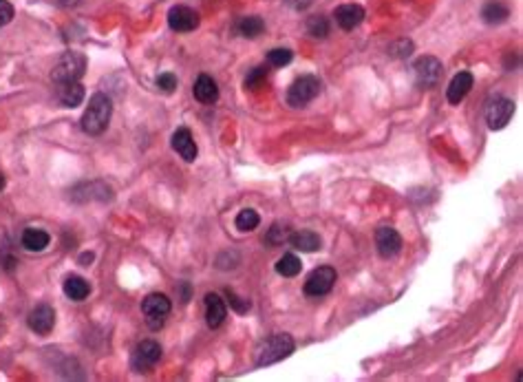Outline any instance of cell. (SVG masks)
Returning <instances> with one entry per match:
<instances>
[{
    "label": "cell",
    "instance_id": "5bb4252c",
    "mask_svg": "<svg viewBox=\"0 0 523 382\" xmlns=\"http://www.w3.org/2000/svg\"><path fill=\"white\" fill-rule=\"evenodd\" d=\"M334 18H336L340 29L351 31V29H356L360 22L364 20V9L360 5H340L334 11Z\"/></svg>",
    "mask_w": 523,
    "mask_h": 382
},
{
    "label": "cell",
    "instance_id": "6da1fadb",
    "mask_svg": "<svg viewBox=\"0 0 523 382\" xmlns=\"http://www.w3.org/2000/svg\"><path fill=\"white\" fill-rule=\"evenodd\" d=\"M113 115V102L104 93H95L82 115V130L87 135H102Z\"/></svg>",
    "mask_w": 523,
    "mask_h": 382
},
{
    "label": "cell",
    "instance_id": "e575fe53",
    "mask_svg": "<svg viewBox=\"0 0 523 382\" xmlns=\"http://www.w3.org/2000/svg\"><path fill=\"white\" fill-rule=\"evenodd\" d=\"M80 3V0H60V5L62 7H76Z\"/></svg>",
    "mask_w": 523,
    "mask_h": 382
},
{
    "label": "cell",
    "instance_id": "cb8c5ba5",
    "mask_svg": "<svg viewBox=\"0 0 523 382\" xmlns=\"http://www.w3.org/2000/svg\"><path fill=\"white\" fill-rule=\"evenodd\" d=\"M259 223H261L259 212H257V210H252V208L241 210V212L237 214V221H234L237 230H241V232H252V230H257V225H259Z\"/></svg>",
    "mask_w": 523,
    "mask_h": 382
},
{
    "label": "cell",
    "instance_id": "ba28073f",
    "mask_svg": "<svg viewBox=\"0 0 523 382\" xmlns=\"http://www.w3.org/2000/svg\"><path fill=\"white\" fill-rule=\"evenodd\" d=\"M513 115H515V102L504 98V95H497L495 100H490L488 109H486V122H488L492 130H501Z\"/></svg>",
    "mask_w": 523,
    "mask_h": 382
},
{
    "label": "cell",
    "instance_id": "52a82bcc",
    "mask_svg": "<svg viewBox=\"0 0 523 382\" xmlns=\"http://www.w3.org/2000/svg\"><path fill=\"white\" fill-rule=\"evenodd\" d=\"M334 283H336V270L334 268H329V266L316 268L305 281V294L311 296V298L325 296V294L332 292Z\"/></svg>",
    "mask_w": 523,
    "mask_h": 382
},
{
    "label": "cell",
    "instance_id": "2e32d148",
    "mask_svg": "<svg viewBox=\"0 0 523 382\" xmlns=\"http://www.w3.org/2000/svg\"><path fill=\"white\" fill-rule=\"evenodd\" d=\"M472 82H475V78H472V73H468V71H461V73H457L451 80V85H448V91H446L448 93V102L459 104L470 93Z\"/></svg>",
    "mask_w": 523,
    "mask_h": 382
},
{
    "label": "cell",
    "instance_id": "d4e9b609",
    "mask_svg": "<svg viewBox=\"0 0 523 382\" xmlns=\"http://www.w3.org/2000/svg\"><path fill=\"white\" fill-rule=\"evenodd\" d=\"M263 29H265V22L259 16L243 18L239 22V33L243 35V38H257V35L263 33Z\"/></svg>",
    "mask_w": 523,
    "mask_h": 382
},
{
    "label": "cell",
    "instance_id": "9c48e42d",
    "mask_svg": "<svg viewBox=\"0 0 523 382\" xmlns=\"http://www.w3.org/2000/svg\"><path fill=\"white\" fill-rule=\"evenodd\" d=\"M162 358V347L155 340H142L130 356V365L135 372H148Z\"/></svg>",
    "mask_w": 523,
    "mask_h": 382
},
{
    "label": "cell",
    "instance_id": "5b68a950",
    "mask_svg": "<svg viewBox=\"0 0 523 382\" xmlns=\"http://www.w3.org/2000/svg\"><path fill=\"white\" fill-rule=\"evenodd\" d=\"M318 93H320V80L318 78H316V76H300L287 91V104L294 106V109H300V106L309 104Z\"/></svg>",
    "mask_w": 523,
    "mask_h": 382
},
{
    "label": "cell",
    "instance_id": "30bf717a",
    "mask_svg": "<svg viewBox=\"0 0 523 382\" xmlns=\"http://www.w3.org/2000/svg\"><path fill=\"white\" fill-rule=\"evenodd\" d=\"M199 22H201V18L197 11L186 7V5H177L168 11V25L177 33H190L199 27Z\"/></svg>",
    "mask_w": 523,
    "mask_h": 382
},
{
    "label": "cell",
    "instance_id": "9a60e30c",
    "mask_svg": "<svg viewBox=\"0 0 523 382\" xmlns=\"http://www.w3.org/2000/svg\"><path fill=\"white\" fill-rule=\"evenodd\" d=\"M173 148L181 155V159H186V162H194L197 159V144H194V137H192V133L188 128H179V130H175V135H173Z\"/></svg>",
    "mask_w": 523,
    "mask_h": 382
},
{
    "label": "cell",
    "instance_id": "277c9868",
    "mask_svg": "<svg viewBox=\"0 0 523 382\" xmlns=\"http://www.w3.org/2000/svg\"><path fill=\"white\" fill-rule=\"evenodd\" d=\"M170 301L166 294H160V292H153L148 294L142 301V312L146 316V323H148L151 329H162L164 323H166V316L170 314Z\"/></svg>",
    "mask_w": 523,
    "mask_h": 382
},
{
    "label": "cell",
    "instance_id": "d6986e66",
    "mask_svg": "<svg viewBox=\"0 0 523 382\" xmlns=\"http://www.w3.org/2000/svg\"><path fill=\"white\" fill-rule=\"evenodd\" d=\"M58 100L67 109H76L84 100V87L80 82H67V85H58Z\"/></svg>",
    "mask_w": 523,
    "mask_h": 382
},
{
    "label": "cell",
    "instance_id": "d6a6232c",
    "mask_svg": "<svg viewBox=\"0 0 523 382\" xmlns=\"http://www.w3.org/2000/svg\"><path fill=\"white\" fill-rule=\"evenodd\" d=\"M287 3L294 7V9H305V7H309L311 0H287Z\"/></svg>",
    "mask_w": 523,
    "mask_h": 382
},
{
    "label": "cell",
    "instance_id": "3957f363",
    "mask_svg": "<svg viewBox=\"0 0 523 382\" xmlns=\"http://www.w3.org/2000/svg\"><path fill=\"white\" fill-rule=\"evenodd\" d=\"M87 71V58L78 51H69L58 60V64L51 71V80L55 85H67V82H80Z\"/></svg>",
    "mask_w": 523,
    "mask_h": 382
},
{
    "label": "cell",
    "instance_id": "4316f807",
    "mask_svg": "<svg viewBox=\"0 0 523 382\" xmlns=\"http://www.w3.org/2000/svg\"><path fill=\"white\" fill-rule=\"evenodd\" d=\"M291 58H294V53H291L289 49H272L270 53H267V60H270L272 67H285L291 62Z\"/></svg>",
    "mask_w": 523,
    "mask_h": 382
},
{
    "label": "cell",
    "instance_id": "d590c367",
    "mask_svg": "<svg viewBox=\"0 0 523 382\" xmlns=\"http://www.w3.org/2000/svg\"><path fill=\"white\" fill-rule=\"evenodd\" d=\"M5 188V177H3V173H0V190Z\"/></svg>",
    "mask_w": 523,
    "mask_h": 382
},
{
    "label": "cell",
    "instance_id": "44dd1931",
    "mask_svg": "<svg viewBox=\"0 0 523 382\" xmlns=\"http://www.w3.org/2000/svg\"><path fill=\"white\" fill-rule=\"evenodd\" d=\"M65 294L71 298V301H84L89 294H91V285L87 279L78 277V274H71V277L65 279V285H62Z\"/></svg>",
    "mask_w": 523,
    "mask_h": 382
},
{
    "label": "cell",
    "instance_id": "7402d4cb",
    "mask_svg": "<svg viewBox=\"0 0 523 382\" xmlns=\"http://www.w3.org/2000/svg\"><path fill=\"white\" fill-rule=\"evenodd\" d=\"M508 16H510L508 7L497 3V0H490V3L481 9V18L483 22H488V25H501V22L508 20Z\"/></svg>",
    "mask_w": 523,
    "mask_h": 382
},
{
    "label": "cell",
    "instance_id": "e0dca14e",
    "mask_svg": "<svg viewBox=\"0 0 523 382\" xmlns=\"http://www.w3.org/2000/svg\"><path fill=\"white\" fill-rule=\"evenodd\" d=\"M287 243L291 248L300 250V252H316V250L323 248V238L311 230H300V232L289 234Z\"/></svg>",
    "mask_w": 523,
    "mask_h": 382
},
{
    "label": "cell",
    "instance_id": "f1b7e54d",
    "mask_svg": "<svg viewBox=\"0 0 523 382\" xmlns=\"http://www.w3.org/2000/svg\"><path fill=\"white\" fill-rule=\"evenodd\" d=\"M289 238V234H287V230L283 228L281 223H276L274 228L267 232V243H272V245H281V243H285Z\"/></svg>",
    "mask_w": 523,
    "mask_h": 382
},
{
    "label": "cell",
    "instance_id": "83f0119b",
    "mask_svg": "<svg viewBox=\"0 0 523 382\" xmlns=\"http://www.w3.org/2000/svg\"><path fill=\"white\" fill-rule=\"evenodd\" d=\"M267 78V69L265 67H257L250 71V76L246 78V89H259Z\"/></svg>",
    "mask_w": 523,
    "mask_h": 382
},
{
    "label": "cell",
    "instance_id": "4dcf8cb0",
    "mask_svg": "<svg viewBox=\"0 0 523 382\" xmlns=\"http://www.w3.org/2000/svg\"><path fill=\"white\" fill-rule=\"evenodd\" d=\"M11 18H14V5L9 0H0V29L9 25Z\"/></svg>",
    "mask_w": 523,
    "mask_h": 382
},
{
    "label": "cell",
    "instance_id": "484cf974",
    "mask_svg": "<svg viewBox=\"0 0 523 382\" xmlns=\"http://www.w3.org/2000/svg\"><path fill=\"white\" fill-rule=\"evenodd\" d=\"M307 31L314 38H327V35H329V22L323 16H314L307 20Z\"/></svg>",
    "mask_w": 523,
    "mask_h": 382
},
{
    "label": "cell",
    "instance_id": "1f68e13d",
    "mask_svg": "<svg viewBox=\"0 0 523 382\" xmlns=\"http://www.w3.org/2000/svg\"><path fill=\"white\" fill-rule=\"evenodd\" d=\"M157 87L166 93H173L177 89V78L173 73H162L160 78H157Z\"/></svg>",
    "mask_w": 523,
    "mask_h": 382
},
{
    "label": "cell",
    "instance_id": "ac0fdd59",
    "mask_svg": "<svg viewBox=\"0 0 523 382\" xmlns=\"http://www.w3.org/2000/svg\"><path fill=\"white\" fill-rule=\"evenodd\" d=\"M192 93L201 104H214L218 100V87L210 76H199L192 87Z\"/></svg>",
    "mask_w": 523,
    "mask_h": 382
},
{
    "label": "cell",
    "instance_id": "8fae6325",
    "mask_svg": "<svg viewBox=\"0 0 523 382\" xmlns=\"http://www.w3.org/2000/svg\"><path fill=\"white\" fill-rule=\"evenodd\" d=\"M27 323H29V329L38 333V336H49V333H51L53 327H55V309L51 305H46V303L33 307L29 318H27Z\"/></svg>",
    "mask_w": 523,
    "mask_h": 382
},
{
    "label": "cell",
    "instance_id": "f546056e",
    "mask_svg": "<svg viewBox=\"0 0 523 382\" xmlns=\"http://www.w3.org/2000/svg\"><path fill=\"white\" fill-rule=\"evenodd\" d=\"M225 294H228V301H230V305H232V307L237 309L239 314H246L248 309H250V301H246V298L237 296V294H234L232 290H228Z\"/></svg>",
    "mask_w": 523,
    "mask_h": 382
},
{
    "label": "cell",
    "instance_id": "603a6c76",
    "mask_svg": "<svg viewBox=\"0 0 523 382\" xmlns=\"http://www.w3.org/2000/svg\"><path fill=\"white\" fill-rule=\"evenodd\" d=\"M300 270H302V263L296 254H283V259H278L276 263V272L285 279H294L296 274H300Z\"/></svg>",
    "mask_w": 523,
    "mask_h": 382
},
{
    "label": "cell",
    "instance_id": "ffe728a7",
    "mask_svg": "<svg viewBox=\"0 0 523 382\" xmlns=\"http://www.w3.org/2000/svg\"><path fill=\"white\" fill-rule=\"evenodd\" d=\"M20 243L24 250H29V252H42V250L51 243V236H49L44 230H38V228H27L22 232V238Z\"/></svg>",
    "mask_w": 523,
    "mask_h": 382
},
{
    "label": "cell",
    "instance_id": "836d02e7",
    "mask_svg": "<svg viewBox=\"0 0 523 382\" xmlns=\"http://www.w3.org/2000/svg\"><path fill=\"white\" fill-rule=\"evenodd\" d=\"M93 259H95V254H93V252H84V254L80 257V263L89 268V263H93Z\"/></svg>",
    "mask_w": 523,
    "mask_h": 382
},
{
    "label": "cell",
    "instance_id": "7a4b0ae2",
    "mask_svg": "<svg viewBox=\"0 0 523 382\" xmlns=\"http://www.w3.org/2000/svg\"><path fill=\"white\" fill-rule=\"evenodd\" d=\"M294 338L289 333H274L267 340H263L257 349V367H267L278 361H283L289 354H294Z\"/></svg>",
    "mask_w": 523,
    "mask_h": 382
},
{
    "label": "cell",
    "instance_id": "4fadbf2b",
    "mask_svg": "<svg viewBox=\"0 0 523 382\" xmlns=\"http://www.w3.org/2000/svg\"><path fill=\"white\" fill-rule=\"evenodd\" d=\"M225 316H228V307H225L223 298L218 294L205 296V323H208V327H212V329L221 327Z\"/></svg>",
    "mask_w": 523,
    "mask_h": 382
},
{
    "label": "cell",
    "instance_id": "7c38bea8",
    "mask_svg": "<svg viewBox=\"0 0 523 382\" xmlns=\"http://www.w3.org/2000/svg\"><path fill=\"white\" fill-rule=\"evenodd\" d=\"M375 245H378V252L382 259H393L402 250V236L393 228H380L375 232Z\"/></svg>",
    "mask_w": 523,
    "mask_h": 382
},
{
    "label": "cell",
    "instance_id": "8992f818",
    "mask_svg": "<svg viewBox=\"0 0 523 382\" xmlns=\"http://www.w3.org/2000/svg\"><path fill=\"white\" fill-rule=\"evenodd\" d=\"M413 71H415V82L418 87L422 89H431L435 87L437 82L442 80V73H444V67L437 58L433 55H424L420 58L415 64H413Z\"/></svg>",
    "mask_w": 523,
    "mask_h": 382
}]
</instances>
